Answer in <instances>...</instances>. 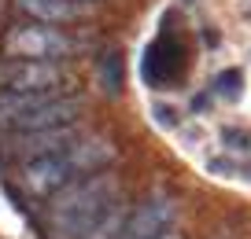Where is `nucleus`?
<instances>
[{
	"mask_svg": "<svg viewBox=\"0 0 251 239\" xmlns=\"http://www.w3.org/2000/svg\"><path fill=\"white\" fill-rule=\"evenodd\" d=\"M78 48V41L63 30H52V22H26L4 33V55L8 59H67Z\"/></svg>",
	"mask_w": 251,
	"mask_h": 239,
	"instance_id": "obj_4",
	"label": "nucleus"
},
{
	"mask_svg": "<svg viewBox=\"0 0 251 239\" xmlns=\"http://www.w3.org/2000/svg\"><path fill=\"white\" fill-rule=\"evenodd\" d=\"M111 158H115L111 140H103V136H78L71 147H63V151L41 154V158L23 162L19 180H23V188L33 195V199H48V195H55L59 188H67L71 180L111 166Z\"/></svg>",
	"mask_w": 251,
	"mask_h": 239,
	"instance_id": "obj_2",
	"label": "nucleus"
},
{
	"mask_svg": "<svg viewBox=\"0 0 251 239\" xmlns=\"http://www.w3.org/2000/svg\"><path fill=\"white\" fill-rule=\"evenodd\" d=\"M96 70H100V88L107 96L122 92V52H118V48H107V52L100 55V63H96Z\"/></svg>",
	"mask_w": 251,
	"mask_h": 239,
	"instance_id": "obj_10",
	"label": "nucleus"
},
{
	"mask_svg": "<svg viewBox=\"0 0 251 239\" xmlns=\"http://www.w3.org/2000/svg\"><path fill=\"white\" fill-rule=\"evenodd\" d=\"M181 74V44L174 37H159L155 44L144 52V81L148 85H166Z\"/></svg>",
	"mask_w": 251,
	"mask_h": 239,
	"instance_id": "obj_8",
	"label": "nucleus"
},
{
	"mask_svg": "<svg viewBox=\"0 0 251 239\" xmlns=\"http://www.w3.org/2000/svg\"><path fill=\"white\" fill-rule=\"evenodd\" d=\"M71 81V70L55 59H4L0 88L4 92H59Z\"/></svg>",
	"mask_w": 251,
	"mask_h": 239,
	"instance_id": "obj_5",
	"label": "nucleus"
},
{
	"mask_svg": "<svg viewBox=\"0 0 251 239\" xmlns=\"http://www.w3.org/2000/svg\"><path fill=\"white\" fill-rule=\"evenodd\" d=\"M93 4H96V0H93Z\"/></svg>",
	"mask_w": 251,
	"mask_h": 239,
	"instance_id": "obj_16",
	"label": "nucleus"
},
{
	"mask_svg": "<svg viewBox=\"0 0 251 239\" xmlns=\"http://www.w3.org/2000/svg\"><path fill=\"white\" fill-rule=\"evenodd\" d=\"M115 199H118V180L103 170L71 180L48 202V217H45L48 239H85Z\"/></svg>",
	"mask_w": 251,
	"mask_h": 239,
	"instance_id": "obj_1",
	"label": "nucleus"
},
{
	"mask_svg": "<svg viewBox=\"0 0 251 239\" xmlns=\"http://www.w3.org/2000/svg\"><path fill=\"white\" fill-rule=\"evenodd\" d=\"M81 114L78 96L59 92H0V129L8 132H30V129H52L71 125Z\"/></svg>",
	"mask_w": 251,
	"mask_h": 239,
	"instance_id": "obj_3",
	"label": "nucleus"
},
{
	"mask_svg": "<svg viewBox=\"0 0 251 239\" xmlns=\"http://www.w3.org/2000/svg\"><path fill=\"white\" fill-rule=\"evenodd\" d=\"M126 217H129V214H126V202H122V195H118V199L111 202V210L96 221V228L89 232L85 239H118L122 228H126Z\"/></svg>",
	"mask_w": 251,
	"mask_h": 239,
	"instance_id": "obj_11",
	"label": "nucleus"
},
{
	"mask_svg": "<svg viewBox=\"0 0 251 239\" xmlns=\"http://www.w3.org/2000/svg\"><path fill=\"white\" fill-rule=\"evenodd\" d=\"M174 217H177V199L166 195V192H155L126 217V228H122L118 239H151V236L170 228Z\"/></svg>",
	"mask_w": 251,
	"mask_h": 239,
	"instance_id": "obj_7",
	"label": "nucleus"
},
{
	"mask_svg": "<svg viewBox=\"0 0 251 239\" xmlns=\"http://www.w3.org/2000/svg\"><path fill=\"white\" fill-rule=\"evenodd\" d=\"M81 136L78 125H52V129H30V132H11L0 151L8 158H19V162H30V158H41V154H55L63 147H71L74 140Z\"/></svg>",
	"mask_w": 251,
	"mask_h": 239,
	"instance_id": "obj_6",
	"label": "nucleus"
},
{
	"mask_svg": "<svg viewBox=\"0 0 251 239\" xmlns=\"http://www.w3.org/2000/svg\"><path fill=\"white\" fill-rule=\"evenodd\" d=\"M15 4L37 22H74L93 11V0H15Z\"/></svg>",
	"mask_w": 251,
	"mask_h": 239,
	"instance_id": "obj_9",
	"label": "nucleus"
},
{
	"mask_svg": "<svg viewBox=\"0 0 251 239\" xmlns=\"http://www.w3.org/2000/svg\"><path fill=\"white\" fill-rule=\"evenodd\" d=\"M155 118H159V125H177V118H174L170 107H155Z\"/></svg>",
	"mask_w": 251,
	"mask_h": 239,
	"instance_id": "obj_14",
	"label": "nucleus"
},
{
	"mask_svg": "<svg viewBox=\"0 0 251 239\" xmlns=\"http://www.w3.org/2000/svg\"><path fill=\"white\" fill-rule=\"evenodd\" d=\"M151 239H181V236H174V232L166 228V232H159V236H151Z\"/></svg>",
	"mask_w": 251,
	"mask_h": 239,
	"instance_id": "obj_15",
	"label": "nucleus"
},
{
	"mask_svg": "<svg viewBox=\"0 0 251 239\" xmlns=\"http://www.w3.org/2000/svg\"><path fill=\"white\" fill-rule=\"evenodd\" d=\"M214 88H218V96H226V100H236L244 88V74L240 70H222L218 77H214Z\"/></svg>",
	"mask_w": 251,
	"mask_h": 239,
	"instance_id": "obj_12",
	"label": "nucleus"
},
{
	"mask_svg": "<svg viewBox=\"0 0 251 239\" xmlns=\"http://www.w3.org/2000/svg\"><path fill=\"white\" fill-rule=\"evenodd\" d=\"M222 140L229 144V151H248V136L236 132V129H226V132H222Z\"/></svg>",
	"mask_w": 251,
	"mask_h": 239,
	"instance_id": "obj_13",
	"label": "nucleus"
}]
</instances>
